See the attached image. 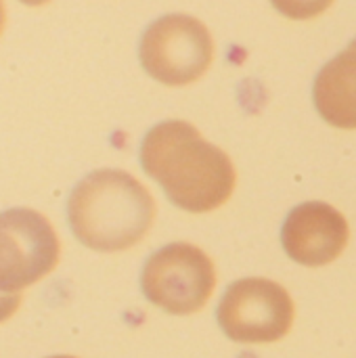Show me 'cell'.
<instances>
[{
    "instance_id": "6da1fadb",
    "label": "cell",
    "mask_w": 356,
    "mask_h": 358,
    "mask_svg": "<svg viewBox=\"0 0 356 358\" xmlns=\"http://www.w3.org/2000/svg\"><path fill=\"white\" fill-rule=\"evenodd\" d=\"M143 170L180 210L206 214L225 206L237 185L231 157L183 120L153 126L141 145Z\"/></svg>"
},
{
    "instance_id": "7a4b0ae2",
    "label": "cell",
    "mask_w": 356,
    "mask_h": 358,
    "mask_svg": "<svg viewBox=\"0 0 356 358\" xmlns=\"http://www.w3.org/2000/svg\"><path fill=\"white\" fill-rule=\"evenodd\" d=\"M67 218L82 245L113 254L145 239L155 220V201L132 174L105 168L76 185Z\"/></svg>"
},
{
    "instance_id": "3957f363",
    "label": "cell",
    "mask_w": 356,
    "mask_h": 358,
    "mask_svg": "<svg viewBox=\"0 0 356 358\" xmlns=\"http://www.w3.org/2000/svg\"><path fill=\"white\" fill-rule=\"evenodd\" d=\"M143 69L166 86L197 82L214 61V38L204 21L174 13L153 21L138 46Z\"/></svg>"
},
{
    "instance_id": "277c9868",
    "label": "cell",
    "mask_w": 356,
    "mask_h": 358,
    "mask_svg": "<svg viewBox=\"0 0 356 358\" xmlns=\"http://www.w3.org/2000/svg\"><path fill=\"white\" fill-rule=\"evenodd\" d=\"M145 298L164 313L185 317L199 313L216 287L210 256L191 243H170L155 252L141 277Z\"/></svg>"
},
{
    "instance_id": "5b68a950",
    "label": "cell",
    "mask_w": 356,
    "mask_h": 358,
    "mask_svg": "<svg viewBox=\"0 0 356 358\" xmlns=\"http://www.w3.org/2000/svg\"><path fill=\"white\" fill-rule=\"evenodd\" d=\"M294 302L287 289L271 279L235 281L218 304V325L239 344H273L294 325Z\"/></svg>"
},
{
    "instance_id": "8992f818",
    "label": "cell",
    "mask_w": 356,
    "mask_h": 358,
    "mask_svg": "<svg viewBox=\"0 0 356 358\" xmlns=\"http://www.w3.org/2000/svg\"><path fill=\"white\" fill-rule=\"evenodd\" d=\"M61 258V243L48 218L15 208L0 214V294H21L50 275Z\"/></svg>"
},
{
    "instance_id": "52a82bcc",
    "label": "cell",
    "mask_w": 356,
    "mask_h": 358,
    "mask_svg": "<svg viewBox=\"0 0 356 358\" xmlns=\"http://www.w3.org/2000/svg\"><path fill=\"white\" fill-rule=\"evenodd\" d=\"M350 237L348 220L334 206L306 201L283 222L281 243L287 256L302 266H325L342 256Z\"/></svg>"
},
{
    "instance_id": "ba28073f",
    "label": "cell",
    "mask_w": 356,
    "mask_h": 358,
    "mask_svg": "<svg viewBox=\"0 0 356 358\" xmlns=\"http://www.w3.org/2000/svg\"><path fill=\"white\" fill-rule=\"evenodd\" d=\"M313 99L329 126L356 130V40L319 71Z\"/></svg>"
},
{
    "instance_id": "9c48e42d",
    "label": "cell",
    "mask_w": 356,
    "mask_h": 358,
    "mask_svg": "<svg viewBox=\"0 0 356 358\" xmlns=\"http://www.w3.org/2000/svg\"><path fill=\"white\" fill-rule=\"evenodd\" d=\"M271 4L287 19L306 21L323 15L334 4V0H271Z\"/></svg>"
},
{
    "instance_id": "30bf717a",
    "label": "cell",
    "mask_w": 356,
    "mask_h": 358,
    "mask_svg": "<svg viewBox=\"0 0 356 358\" xmlns=\"http://www.w3.org/2000/svg\"><path fill=\"white\" fill-rule=\"evenodd\" d=\"M21 306V294H0V323L8 321Z\"/></svg>"
},
{
    "instance_id": "8fae6325",
    "label": "cell",
    "mask_w": 356,
    "mask_h": 358,
    "mask_svg": "<svg viewBox=\"0 0 356 358\" xmlns=\"http://www.w3.org/2000/svg\"><path fill=\"white\" fill-rule=\"evenodd\" d=\"M4 25H6V8H4V0H0V36L4 31Z\"/></svg>"
},
{
    "instance_id": "7c38bea8",
    "label": "cell",
    "mask_w": 356,
    "mask_h": 358,
    "mask_svg": "<svg viewBox=\"0 0 356 358\" xmlns=\"http://www.w3.org/2000/svg\"><path fill=\"white\" fill-rule=\"evenodd\" d=\"M19 2L27 4V6H42V4H46V2H50V0H19Z\"/></svg>"
},
{
    "instance_id": "4fadbf2b",
    "label": "cell",
    "mask_w": 356,
    "mask_h": 358,
    "mask_svg": "<svg viewBox=\"0 0 356 358\" xmlns=\"http://www.w3.org/2000/svg\"><path fill=\"white\" fill-rule=\"evenodd\" d=\"M50 358H76V357H67V355H61V357H50Z\"/></svg>"
}]
</instances>
